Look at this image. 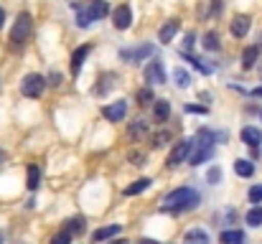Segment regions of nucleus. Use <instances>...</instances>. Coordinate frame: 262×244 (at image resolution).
I'll use <instances>...</instances> for the list:
<instances>
[{
    "instance_id": "a878e982",
    "label": "nucleus",
    "mask_w": 262,
    "mask_h": 244,
    "mask_svg": "<svg viewBox=\"0 0 262 244\" xmlns=\"http://www.w3.org/2000/svg\"><path fill=\"white\" fill-rule=\"evenodd\" d=\"M135 102H138V107H150V104L156 102L153 86H140V89L135 92Z\"/></svg>"
},
{
    "instance_id": "6e6552de",
    "label": "nucleus",
    "mask_w": 262,
    "mask_h": 244,
    "mask_svg": "<svg viewBox=\"0 0 262 244\" xmlns=\"http://www.w3.org/2000/svg\"><path fill=\"white\" fill-rule=\"evenodd\" d=\"M102 117L107 122H122L127 117V102L125 99H117V102H110L102 107Z\"/></svg>"
},
{
    "instance_id": "49530a36",
    "label": "nucleus",
    "mask_w": 262,
    "mask_h": 244,
    "mask_svg": "<svg viewBox=\"0 0 262 244\" xmlns=\"http://www.w3.org/2000/svg\"><path fill=\"white\" fill-rule=\"evenodd\" d=\"M260 74H262V61H260Z\"/></svg>"
},
{
    "instance_id": "f704fd0d",
    "label": "nucleus",
    "mask_w": 262,
    "mask_h": 244,
    "mask_svg": "<svg viewBox=\"0 0 262 244\" xmlns=\"http://www.w3.org/2000/svg\"><path fill=\"white\" fill-rule=\"evenodd\" d=\"M219 181H222V168H219V165H211L209 173H206V183H209V186H216Z\"/></svg>"
},
{
    "instance_id": "f257e3e1",
    "label": "nucleus",
    "mask_w": 262,
    "mask_h": 244,
    "mask_svg": "<svg viewBox=\"0 0 262 244\" xmlns=\"http://www.w3.org/2000/svg\"><path fill=\"white\" fill-rule=\"evenodd\" d=\"M201 204V193L191 186H178L171 193H166L163 198V211H171V214H183V211H191Z\"/></svg>"
},
{
    "instance_id": "c85d7f7f",
    "label": "nucleus",
    "mask_w": 262,
    "mask_h": 244,
    "mask_svg": "<svg viewBox=\"0 0 262 244\" xmlns=\"http://www.w3.org/2000/svg\"><path fill=\"white\" fill-rule=\"evenodd\" d=\"M148 132V122L145 120H135V122H130V127H127V138L130 140H135V138H140V135H145Z\"/></svg>"
},
{
    "instance_id": "7ed1b4c3",
    "label": "nucleus",
    "mask_w": 262,
    "mask_h": 244,
    "mask_svg": "<svg viewBox=\"0 0 262 244\" xmlns=\"http://www.w3.org/2000/svg\"><path fill=\"white\" fill-rule=\"evenodd\" d=\"M143 79H145V86H161L168 81V74H166V66L161 59H150L143 69Z\"/></svg>"
},
{
    "instance_id": "6ab92c4d",
    "label": "nucleus",
    "mask_w": 262,
    "mask_h": 244,
    "mask_svg": "<svg viewBox=\"0 0 262 244\" xmlns=\"http://www.w3.org/2000/svg\"><path fill=\"white\" fill-rule=\"evenodd\" d=\"M87 10H89V15H92V20H102V18H107L110 15V3L107 0H92L87 5Z\"/></svg>"
},
{
    "instance_id": "f3484780",
    "label": "nucleus",
    "mask_w": 262,
    "mask_h": 244,
    "mask_svg": "<svg viewBox=\"0 0 262 244\" xmlns=\"http://www.w3.org/2000/svg\"><path fill=\"white\" fill-rule=\"evenodd\" d=\"M201 46H204V51H209V54L222 51V36H219V31H206V33L201 36Z\"/></svg>"
},
{
    "instance_id": "58836bf2",
    "label": "nucleus",
    "mask_w": 262,
    "mask_h": 244,
    "mask_svg": "<svg viewBox=\"0 0 262 244\" xmlns=\"http://www.w3.org/2000/svg\"><path fill=\"white\" fill-rule=\"evenodd\" d=\"M222 10H224V0H211V10H209V18H216V15H222Z\"/></svg>"
},
{
    "instance_id": "2f4dec72",
    "label": "nucleus",
    "mask_w": 262,
    "mask_h": 244,
    "mask_svg": "<svg viewBox=\"0 0 262 244\" xmlns=\"http://www.w3.org/2000/svg\"><path fill=\"white\" fill-rule=\"evenodd\" d=\"M247 201H250L252 206H260L262 204V183H255V186L247 191Z\"/></svg>"
},
{
    "instance_id": "4be33fe9",
    "label": "nucleus",
    "mask_w": 262,
    "mask_h": 244,
    "mask_svg": "<svg viewBox=\"0 0 262 244\" xmlns=\"http://www.w3.org/2000/svg\"><path fill=\"white\" fill-rule=\"evenodd\" d=\"M255 170H257V168H255V163L250 161V158H237V161H234V173H237L239 178H252Z\"/></svg>"
},
{
    "instance_id": "72a5a7b5",
    "label": "nucleus",
    "mask_w": 262,
    "mask_h": 244,
    "mask_svg": "<svg viewBox=\"0 0 262 244\" xmlns=\"http://www.w3.org/2000/svg\"><path fill=\"white\" fill-rule=\"evenodd\" d=\"M181 56H183L186 61H191V66H193V69H199L201 74H211V69H209L206 64H201V59H193V56H188V54H183V51H181Z\"/></svg>"
},
{
    "instance_id": "f03ea898",
    "label": "nucleus",
    "mask_w": 262,
    "mask_h": 244,
    "mask_svg": "<svg viewBox=\"0 0 262 244\" xmlns=\"http://www.w3.org/2000/svg\"><path fill=\"white\" fill-rule=\"evenodd\" d=\"M31 31H33V15L28 10H20L10 26V33H8V41L13 49H20L26 46V41L31 38Z\"/></svg>"
},
{
    "instance_id": "5701e85b",
    "label": "nucleus",
    "mask_w": 262,
    "mask_h": 244,
    "mask_svg": "<svg viewBox=\"0 0 262 244\" xmlns=\"http://www.w3.org/2000/svg\"><path fill=\"white\" fill-rule=\"evenodd\" d=\"M245 242V232L242 229H224L219 232V244H242Z\"/></svg>"
},
{
    "instance_id": "f8f14e48",
    "label": "nucleus",
    "mask_w": 262,
    "mask_h": 244,
    "mask_svg": "<svg viewBox=\"0 0 262 244\" xmlns=\"http://www.w3.org/2000/svg\"><path fill=\"white\" fill-rule=\"evenodd\" d=\"M214 153H216V145H196V148H191V153H188V163H191V165H201V163L211 161Z\"/></svg>"
},
{
    "instance_id": "de8ad7c7",
    "label": "nucleus",
    "mask_w": 262,
    "mask_h": 244,
    "mask_svg": "<svg viewBox=\"0 0 262 244\" xmlns=\"http://www.w3.org/2000/svg\"><path fill=\"white\" fill-rule=\"evenodd\" d=\"M0 244H3V234H0Z\"/></svg>"
},
{
    "instance_id": "aec40b11",
    "label": "nucleus",
    "mask_w": 262,
    "mask_h": 244,
    "mask_svg": "<svg viewBox=\"0 0 262 244\" xmlns=\"http://www.w3.org/2000/svg\"><path fill=\"white\" fill-rule=\"evenodd\" d=\"M69 5H72V10L77 13V15H74V23H77L79 28H89V26L94 23V20H92V15H89V10L82 5V3H69Z\"/></svg>"
},
{
    "instance_id": "423d86ee",
    "label": "nucleus",
    "mask_w": 262,
    "mask_h": 244,
    "mask_svg": "<svg viewBox=\"0 0 262 244\" xmlns=\"http://www.w3.org/2000/svg\"><path fill=\"white\" fill-rule=\"evenodd\" d=\"M153 54H156V46L153 43H140V46H133V49H122L120 51V56L127 61V64H143L145 59H153Z\"/></svg>"
},
{
    "instance_id": "393cba45",
    "label": "nucleus",
    "mask_w": 262,
    "mask_h": 244,
    "mask_svg": "<svg viewBox=\"0 0 262 244\" xmlns=\"http://www.w3.org/2000/svg\"><path fill=\"white\" fill-rule=\"evenodd\" d=\"M183 244H209V234H206L204 229L193 227V229H188V232L183 234Z\"/></svg>"
},
{
    "instance_id": "ea45409f",
    "label": "nucleus",
    "mask_w": 262,
    "mask_h": 244,
    "mask_svg": "<svg viewBox=\"0 0 262 244\" xmlns=\"http://www.w3.org/2000/svg\"><path fill=\"white\" fill-rule=\"evenodd\" d=\"M61 81H64V74H61V72H51L49 79H46V84H51V86H61Z\"/></svg>"
},
{
    "instance_id": "20e7f679",
    "label": "nucleus",
    "mask_w": 262,
    "mask_h": 244,
    "mask_svg": "<svg viewBox=\"0 0 262 244\" xmlns=\"http://www.w3.org/2000/svg\"><path fill=\"white\" fill-rule=\"evenodd\" d=\"M43 89H46V77H43V74L31 72V74H26L23 81H20V92H23V97H28V99H38V97L43 94Z\"/></svg>"
},
{
    "instance_id": "0eeeda50",
    "label": "nucleus",
    "mask_w": 262,
    "mask_h": 244,
    "mask_svg": "<svg viewBox=\"0 0 262 244\" xmlns=\"http://www.w3.org/2000/svg\"><path fill=\"white\" fill-rule=\"evenodd\" d=\"M191 148H193V140H188V138L178 140V143L173 145V150L168 153V158H166V165H168V168H178L181 163H183L186 158H188Z\"/></svg>"
},
{
    "instance_id": "7c9ffc66",
    "label": "nucleus",
    "mask_w": 262,
    "mask_h": 244,
    "mask_svg": "<svg viewBox=\"0 0 262 244\" xmlns=\"http://www.w3.org/2000/svg\"><path fill=\"white\" fill-rule=\"evenodd\" d=\"M173 84H176V86H181V89L191 86V77H188V72H186V69H181V66H176V72H173Z\"/></svg>"
},
{
    "instance_id": "dca6fc26",
    "label": "nucleus",
    "mask_w": 262,
    "mask_h": 244,
    "mask_svg": "<svg viewBox=\"0 0 262 244\" xmlns=\"http://www.w3.org/2000/svg\"><path fill=\"white\" fill-rule=\"evenodd\" d=\"M120 232H122V224H107V227H99V229H94V232H92V242L94 244L107 242V239L117 237Z\"/></svg>"
},
{
    "instance_id": "e433bc0d",
    "label": "nucleus",
    "mask_w": 262,
    "mask_h": 244,
    "mask_svg": "<svg viewBox=\"0 0 262 244\" xmlns=\"http://www.w3.org/2000/svg\"><path fill=\"white\" fill-rule=\"evenodd\" d=\"M127 161L133 163V165H145V153H140V150H130V153H127Z\"/></svg>"
},
{
    "instance_id": "9b49d317",
    "label": "nucleus",
    "mask_w": 262,
    "mask_h": 244,
    "mask_svg": "<svg viewBox=\"0 0 262 244\" xmlns=\"http://www.w3.org/2000/svg\"><path fill=\"white\" fill-rule=\"evenodd\" d=\"M117 81H120V77H117L115 72H104V74H99L97 84L92 86V94H94V97H104V94H107V92H110V89H112Z\"/></svg>"
},
{
    "instance_id": "c9c22d12",
    "label": "nucleus",
    "mask_w": 262,
    "mask_h": 244,
    "mask_svg": "<svg viewBox=\"0 0 262 244\" xmlns=\"http://www.w3.org/2000/svg\"><path fill=\"white\" fill-rule=\"evenodd\" d=\"M72 239H74V237H72L69 232H64V229H61V232H56V234L51 237V242L49 244H72Z\"/></svg>"
},
{
    "instance_id": "79ce46f5",
    "label": "nucleus",
    "mask_w": 262,
    "mask_h": 244,
    "mask_svg": "<svg viewBox=\"0 0 262 244\" xmlns=\"http://www.w3.org/2000/svg\"><path fill=\"white\" fill-rule=\"evenodd\" d=\"M3 26H5V8L0 5V28H3Z\"/></svg>"
},
{
    "instance_id": "a19ab883",
    "label": "nucleus",
    "mask_w": 262,
    "mask_h": 244,
    "mask_svg": "<svg viewBox=\"0 0 262 244\" xmlns=\"http://www.w3.org/2000/svg\"><path fill=\"white\" fill-rule=\"evenodd\" d=\"M186 49H193L196 46V33H186V41H183Z\"/></svg>"
},
{
    "instance_id": "a18cd8bd",
    "label": "nucleus",
    "mask_w": 262,
    "mask_h": 244,
    "mask_svg": "<svg viewBox=\"0 0 262 244\" xmlns=\"http://www.w3.org/2000/svg\"><path fill=\"white\" fill-rule=\"evenodd\" d=\"M115 244H130V242H127V239H117Z\"/></svg>"
},
{
    "instance_id": "2eb2a0df",
    "label": "nucleus",
    "mask_w": 262,
    "mask_h": 244,
    "mask_svg": "<svg viewBox=\"0 0 262 244\" xmlns=\"http://www.w3.org/2000/svg\"><path fill=\"white\" fill-rule=\"evenodd\" d=\"M257 64H260V46L257 43L245 46V51H242V69L245 72H252Z\"/></svg>"
},
{
    "instance_id": "c03bdc74",
    "label": "nucleus",
    "mask_w": 262,
    "mask_h": 244,
    "mask_svg": "<svg viewBox=\"0 0 262 244\" xmlns=\"http://www.w3.org/2000/svg\"><path fill=\"white\" fill-rule=\"evenodd\" d=\"M138 244H161V242H156V239H140Z\"/></svg>"
},
{
    "instance_id": "4c0bfd02",
    "label": "nucleus",
    "mask_w": 262,
    "mask_h": 244,
    "mask_svg": "<svg viewBox=\"0 0 262 244\" xmlns=\"http://www.w3.org/2000/svg\"><path fill=\"white\" fill-rule=\"evenodd\" d=\"M186 112H191V115H209V107L206 104H186Z\"/></svg>"
},
{
    "instance_id": "1a4fd4ad",
    "label": "nucleus",
    "mask_w": 262,
    "mask_h": 244,
    "mask_svg": "<svg viewBox=\"0 0 262 244\" xmlns=\"http://www.w3.org/2000/svg\"><path fill=\"white\" fill-rule=\"evenodd\" d=\"M92 43H82V46H77L74 51H72V59H69V69H72V74L74 77H79L82 74V69H84V61H87V56L92 54Z\"/></svg>"
},
{
    "instance_id": "c756f323",
    "label": "nucleus",
    "mask_w": 262,
    "mask_h": 244,
    "mask_svg": "<svg viewBox=\"0 0 262 244\" xmlns=\"http://www.w3.org/2000/svg\"><path fill=\"white\" fill-rule=\"evenodd\" d=\"M171 140H173V135H171L168 130H161V132H156V135L150 138V145H153V148H166Z\"/></svg>"
},
{
    "instance_id": "39448f33",
    "label": "nucleus",
    "mask_w": 262,
    "mask_h": 244,
    "mask_svg": "<svg viewBox=\"0 0 262 244\" xmlns=\"http://www.w3.org/2000/svg\"><path fill=\"white\" fill-rule=\"evenodd\" d=\"M110 20H112L115 31H127L133 26V8H130V3H120L117 8H112L110 10Z\"/></svg>"
},
{
    "instance_id": "bb28decb",
    "label": "nucleus",
    "mask_w": 262,
    "mask_h": 244,
    "mask_svg": "<svg viewBox=\"0 0 262 244\" xmlns=\"http://www.w3.org/2000/svg\"><path fill=\"white\" fill-rule=\"evenodd\" d=\"M245 221H247V227H252V229H260V227H262V204H260V206H252V209L247 211Z\"/></svg>"
},
{
    "instance_id": "cd10ccee",
    "label": "nucleus",
    "mask_w": 262,
    "mask_h": 244,
    "mask_svg": "<svg viewBox=\"0 0 262 244\" xmlns=\"http://www.w3.org/2000/svg\"><path fill=\"white\" fill-rule=\"evenodd\" d=\"M41 186V170H38V165H28V181H26V188L28 191H36Z\"/></svg>"
},
{
    "instance_id": "9d476101",
    "label": "nucleus",
    "mask_w": 262,
    "mask_h": 244,
    "mask_svg": "<svg viewBox=\"0 0 262 244\" xmlns=\"http://www.w3.org/2000/svg\"><path fill=\"white\" fill-rule=\"evenodd\" d=\"M250 26H252V18L247 13H237L232 20H229V33L232 38H245L250 33Z\"/></svg>"
},
{
    "instance_id": "ddd939ff",
    "label": "nucleus",
    "mask_w": 262,
    "mask_h": 244,
    "mask_svg": "<svg viewBox=\"0 0 262 244\" xmlns=\"http://www.w3.org/2000/svg\"><path fill=\"white\" fill-rule=\"evenodd\" d=\"M239 138H242V143L247 145V148H252V150H257L262 143V130L260 127H255V125H245L242 127V132H239Z\"/></svg>"
},
{
    "instance_id": "37998d69",
    "label": "nucleus",
    "mask_w": 262,
    "mask_h": 244,
    "mask_svg": "<svg viewBox=\"0 0 262 244\" xmlns=\"http://www.w3.org/2000/svg\"><path fill=\"white\" fill-rule=\"evenodd\" d=\"M252 97H262V86H257V89H252Z\"/></svg>"
},
{
    "instance_id": "3c124183",
    "label": "nucleus",
    "mask_w": 262,
    "mask_h": 244,
    "mask_svg": "<svg viewBox=\"0 0 262 244\" xmlns=\"http://www.w3.org/2000/svg\"><path fill=\"white\" fill-rule=\"evenodd\" d=\"M89 3H92V0H89Z\"/></svg>"
},
{
    "instance_id": "4468645a",
    "label": "nucleus",
    "mask_w": 262,
    "mask_h": 244,
    "mask_svg": "<svg viewBox=\"0 0 262 244\" xmlns=\"http://www.w3.org/2000/svg\"><path fill=\"white\" fill-rule=\"evenodd\" d=\"M178 28H181V20H178V18H168V20L161 26V31H158V41H161L163 46H168V43L176 38Z\"/></svg>"
},
{
    "instance_id": "b1692460",
    "label": "nucleus",
    "mask_w": 262,
    "mask_h": 244,
    "mask_svg": "<svg viewBox=\"0 0 262 244\" xmlns=\"http://www.w3.org/2000/svg\"><path fill=\"white\" fill-rule=\"evenodd\" d=\"M153 186V181L150 178H138V181H133L130 186H125V196H138V193H143V191H148Z\"/></svg>"
},
{
    "instance_id": "09e8293b",
    "label": "nucleus",
    "mask_w": 262,
    "mask_h": 244,
    "mask_svg": "<svg viewBox=\"0 0 262 244\" xmlns=\"http://www.w3.org/2000/svg\"><path fill=\"white\" fill-rule=\"evenodd\" d=\"M0 161H3V153H0Z\"/></svg>"
},
{
    "instance_id": "473e14b6",
    "label": "nucleus",
    "mask_w": 262,
    "mask_h": 244,
    "mask_svg": "<svg viewBox=\"0 0 262 244\" xmlns=\"http://www.w3.org/2000/svg\"><path fill=\"white\" fill-rule=\"evenodd\" d=\"M237 219H239V211H237V209H232V206H229V209H224V211H219V221H224V224H234Z\"/></svg>"
},
{
    "instance_id": "8fccbe9b",
    "label": "nucleus",
    "mask_w": 262,
    "mask_h": 244,
    "mask_svg": "<svg viewBox=\"0 0 262 244\" xmlns=\"http://www.w3.org/2000/svg\"><path fill=\"white\" fill-rule=\"evenodd\" d=\"M260 120H262V112H260Z\"/></svg>"
},
{
    "instance_id": "a211bd4d",
    "label": "nucleus",
    "mask_w": 262,
    "mask_h": 244,
    "mask_svg": "<svg viewBox=\"0 0 262 244\" xmlns=\"http://www.w3.org/2000/svg\"><path fill=\"white\" fill-rule=\"evenodd\" d=\"M168 117H171V102L168 99H156L153 102V120L158 125H163V122H168Z\"/></svg>"
},
{
    "instance_id": "412c9836",
    "label": "nucleus",
    "mask_w": 262,
    "mask_h": 244,
    "mask_svg": "<svg viewBox=\"0 0 262 244\" xmlns=\"http://www.w3.org/2000/svg\"><path fill=\"white\" fill-rule=\"evenodd\" d=\"M64 232H69L72 237H74V234H77V237H82V234L87 232V219H84V216H72V219H67Z\"/></svg>"
}]
</instances>
